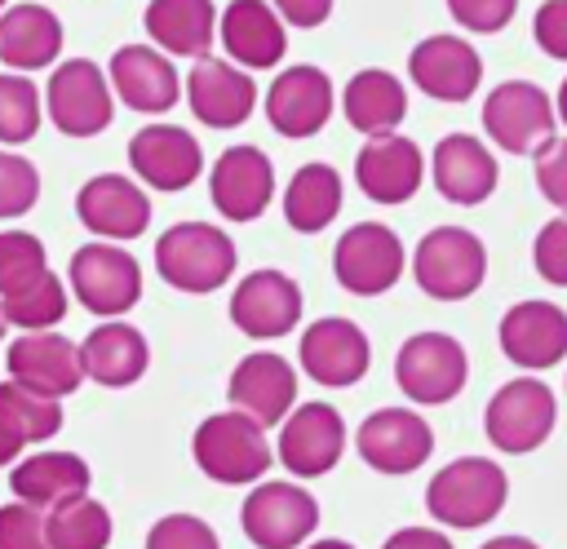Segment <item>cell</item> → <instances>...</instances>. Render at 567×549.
Instances as JSON below:
<instances>
[{
  "mask_svg": "<svg viewBox=\"0 0 567 549\" xmlns=\"http://www.w3.org/2000/svg\"><path fill=\"white\" fill-rule=\"evenodd\" d=\"M190 456L195 465L221 483V487H239V483H257L266 478L270 469V443H266V429L248 416V412H213L195 425V438H190Z\"/></svg>",
  "mask_w": 567,
  "mask_h": 549,
  "instance_id": "cell-1",
  "label": "cell"
},
{
  "mask_svg": "<svg viewBox=\"0 0 567 549\" xmlns=\"http://www.w3.org/2000/svg\"><path fill=\"white\" fill-rule=\"evenodd\" d=\"M155 270L177 292H217L235 270V239L208 221H177L155 244Z\"/></svg>",
  "mask_w": 567,
  "mask_h": 549,
  "instance_id": "cell-2",
  "label": "cell"
},
{
  "mask_svg": "<svg viewBox=\"0 0 567 549\" xmlns=\"http://www.w3.org/2000/svg\"><path fill=\"white\" fill-rule=\"evenodd\" d=\"M505 496H509V478H505V469L496 460H487V456H461V460L443 465L430 478L425 509H430V518L470 531V527L492 522L505 509Z\"/></svg>",
  "mask_w": 567,
  "mask_h": 549,
  "instance_id": "cell-3",
  "label": "cell"
},
{
  "mask_svg": "<svg viewBox=\"0 0 567 549\" xmlns=\"http://www.w3.org/2000/svg\"><path fill=\"white\" fill-rule=\"evenodd\" d=\"M487 274V248L465 226H434L412 252V279L434 301H465Z\"/></svg>",
  "mask_w": 567,
  "mask_h": 549,
  "instance_id": "cell-4",
  "label": "cell"
},
{
  "mask_svg": "<svg viewBox=\"0 0 567 549\" xmlns=\"http://www.w3.org/2000/svg\"><path fill=\"white\" fill-rule=\"evenodd\" d=\"M465 376H470L465 345L447 332H416L394 354V385L425 407L456 398L465 390Z\"/></svg>",
  "mask_w": 567,
  "mask_h": 549,
  "instance_id": "cell-5",
  "label": "cell"
},
{
  "mask_svg": "<svg viewBox=\"0 0 567 549\" xmlns=\"http://www.w3.org/2000/svg\"><path fill=\"white\" fill-rule=\"evenodd\" d=\"M44 111H49L58 133H66V137H97L111 124V115H115L111 80L89 58H66L49 75Z\"/></svg>",
  "mask_w": 567,
  "mask_h": 549,
  "instance_id": "cell-6",
  "label": "cell"
},
{
  "mask_svg": "<svg viewBox=\"0 0 567 549\" xmlns=\"http://www.w3.org/2000/svg\"><path fill=\"white\" fill-rule=\"evenodd\" d=\"M483 128L487 137L509 151V155H532L536 146H545L558 128V115H554V102L540 84L532 80H505L487 93L483 102Z\"/></svg>",
  "mask_w": 567,
  "mask_h": 549,
  "instance_id": "cell-7",
  "label": "cell"
},
{
  "mask_svg": "<svg viewBox=\"0 0 567 549\" xmlns=\"http://www.w3.org/2000/svg\"><path fill=\"white\" fill-rule=\"evenodd\" d=\"M71 292L89 314L115 319L137 305L142 297V266L111 239L84 244L71 257Z\"/></svg>",
  "mask_w": 567,
  "mask_h": 549,
  "instance_id": "cell-8",
  "label": "cell"
},
{
  "mask_svg": "<svg viewBox=\"0 0 567 549\" xmlns=\"http://www.w3.org/2000/svg\"><path fill=\"white\" fill-rule=\"evenodd\" d=\"M554 421H558V403H554L549 385L536 376H518V381L501 385L483 412V429H487L492 447H501L509 456L540 447L554 434Z\"/></svg>",
  "mask_w": 567,
  "mask_h": 549,
  "instance_id": "cell-9",
  "label": "cell"
},
{
  "mask_svg": "<svg viewBox=\"0 0 567 549\" xmlns=\"http://www.w3.org/2000/svg\"><path fill=\"white\" fill-rule=\"evenodd\" d=\"M239 522L257 549H297L319 527V505L297 483H257L244 496Z\"/></svg>",
  "mask_w": 567,
  "mask_h": 549,
  "instance_id": "cell-10",
  "label": "cell"
},
{
  "mask_svg": "<svg viewBox=\"0 0 567 549\" xmlns=\"http://www.w3.org/2000/svg\"><path fill=\"white\" fill-rule=\"evenodd\" d=\"M332 274L354 297H381L403 274V244L381 221H359L337 239Z\"/></svg>",
  "mask_w": 567,
  "mask_h": 549,
  "instance_id": "cell-11",
  "label": "cell"
},
{
  "mask_svg": "<svg viewBox=\"0 0 567 549\" xmlns=\"http://www.w3.org/2000/svg\"><path fill=\"white\" fill-rule=\"evenodd\" d=\"M354 447L363 456V465H372L377 474H412L430 460L434 452V429L425 425L421 412H408V407H381L372 412L359 434H354Z\"/></svg>",
  "mask_w": 567,
  "mask_h": 549,
  "instance_id": "cell-12",
  "label": "cell"
},
{
  "mask_svg": "<svg viewBox=\"0 0 567 549\" xmlns=\"http://www.w3.org/2000/svg\"><path fill=\"white\" fill-rule=\"evenodd\" d=\"M301 319V288L284 270H252L230 292V323L252 341L288 336Z\"/></svg>",
  "mask_w": 567,
  "mask_h": 549,
  "instance_id": "cell-13",
  "label": "cell"
},
{
  "mask_svg": "<svg viewBox=\"0 0 567 549\" xmlns=\"http://www.w3.org/2000/svg\"><path fill=\"white\" fill-rule=\"evenodd\" d=\"M279 425V460L297 478L328 474L346 452V421L328 403H301Z\"/></svg>",
  "mask_w": 567,
  "mask_h": 549,
  "instance_id": "cell-14",
  "label": "cell"
},
{
  "mask_svg": "<svg viewBox=\"0 0 567 549\" xmlns=\"http://www.w3.org/2000/svg\"><path fill=\"white\" fill-rule=\"evenodd\" d=\"M208 195L226 221H257L275 199V164L257 146H230L208 168Z\"/></svg>",
  "mask_w": 567,
  "mask_h": 549,
  "instance_id": "cell-15",
  "label": "cell"
},
{
  "mask_svg": "<svg viewBox=\"0 0 567 549\" xmlns=\"http://www.w3.org/2000/svg\"><path fill=\"white\" fill-rule=\"evenodd\" d=\"M297 354H301V372L315 376L319 385L328 390H341V385H354L368 363H372V345L363 336L359 323L332 314V319H315L301 341H297Z\"/></svg>",
  "mask_w": 567,
  "mask_h": 549,
  "instance_id": "cell-16",
  "label": "cell"
},
{
  "mask_svg": "<svg viewBox=\"0 0 567 549\" xmlns=\"http://www.w3.org/2000/svg\"><path fill=\"white\" fill-rule=\"evenodd\" d=\"M332 115V80L328 71L297 62L279 71L266 89V120L284 137H315Z\"/></svg>",
  "mask_w": 567,
  "mask_h": 549,
  "instance_id": "cell-17",
  "label": "cell"
},
{
  "mask_svg": "<svg viewBox=\"0 0 567 549\" xmlns=\"http://www.w3.org/2000/svg\"><path fill=\"white\" fill-rule=\"evenodd\" d=\"M106 80H111V93L128 111H142V115H164L182 97L177 66L159 49H151V44H124V49H115L111 53V66H106Z\"/></svg>",
  "mask_w": 567,
  "mask_h": 549,
  "instance_id": "cell-18",
  "label": "cell"
},
{
  "mask_svg": "<svg viewBox=\"0 0 567 549\" xmlns=\"http://www.w3.org/2000/svg\"><path fill=\"white\" fill-rule=\"evenodd\" d=\"M186 102L195 111L199 124L208 128H235L252 115L257 106V84L244 66L226 62V58H195L190 75H186Z\"/></svg>",
  "mask_w": 567,
  "mask_h": 549,
  "instance_id": "cell-19",
  "label": "cell"
},
{
  "mask_svg": "<svg viewBox=\"0 0 567 549\" xmlns=\"http://www.w3.org/2000/svg\"><path fill=\"white\" fill-rule=\"evenodd\" d=\"M133 173L155 190H186L204 173V146L190 128L177 124H146L128 142Z\"/></svg>",
  "mask_w": 567,
  "mask_h": 549,
  "instance_id": "cell-20",
  "label": "cell"
},
{
  "mask_svg": "<svg viewBox=\"0 0 567 549\" xmlns=\"http://www.w3.org/2000/svg\"><path fill=\"white\" fill-rule=\"evenodd\" d=\"M421 177H425L421 146L412 137H403V133H377L354 155V182L377 204L412 199L421 190Z\"/></svg>",
  "mask_w": 567,
  "mask_h": 549,
  "instance_id": "cell-21",
  "label": "cell"
},
{
  "mask_svg": "<svg viewBox=\"0 0 567 549\" xmlns=\"http://www.w3.org/2000/svg\"><path fill=\"white\" fill-rule=\"evenodd\" d=\"M226 394H230V407L248 412L261 429H270V425H279V421L292 412V403H297V372H292V363H288L284 354L257 350V354H244V359L235 363Z\"/></svg>",
  "mask_w": 567,
  "mask_h": 549,
  "instance_id": "cell-22",
  "label": "cell"
},
{
  "mask_svg": "<svg viewBox=\"0 0 567 549\" xmlns=\"http://www.w3.org/2000/svg\"><path fill=\"white\" fill-rule=\"evenodd\" d=\"M408 75L439 102H470L483 80V58L461 35H425L408 58Z\"/></svg>",
  "mask_w": 567,
  "mask_h": 549,
  "instance_id": "cell-23",
  "label": "cell"
},
{
  "mask_svg": "<svg viewBox=\"0 0 567 549\" xmlns=\"http://www.w3.org/2000/svg\"><path fill=\"white\" fill-rule=\"evenodd\" d=\"M75 217L93 230L115 239H137L151 226V199L124 173H97L75 190Z\"/></svg>",
  "mask_w": 567,
  "mask_h": 549,
  "instance_id": "cell-24",
  "label": "cell"
},
{
  "mask_svg": "<svg viewBox=\"0 0 567 549\" xmlns=\"http://www.w3.org/2000/svg\"><path fill=\"white\" fill-rule=\"evenodd\" d=\"M9 363V381L35 390V394H49V398H62L71 390H80L84 381V363H80V345L58 336V332H27L9 345L4 354Z\"/></svg>",
  "mask_w": 567,
  "mask_h": 549,
  "instance_id": "cell-25",
  "label": "cell"
},
{
  "mask_svg": "<svg viewBox=\"0 0 567 549\" xmlns=\"http://www.w3.org/2000/svg\"><path fill=\"white\" fill-rule=\"evenodd\" d=\"M501 350L509 363L540 372L567 354V310L554 301H518L501 314Z\"/></svg>",
  "mask_w": 567,
  "mask_h": 549,
  "instance_id": "cell-26",
  "label": "cell"
},
{
  "mask_svg": "<svg viewBox=\"0 0 567 549\" xmlns=\"http://www.w3.org/2000/svg\"><path fill=\"white\" fill-rule=\"evenodd\" d=\"M217 35H221L230 62L244 71H266L288 49L284 18L270 9V0H230L217 18Z\"/></svg>",
  "mask_w": 567,
  "mask_h": 549,
  "instance_id": "cell-27",
  "label": "cell"
},
{
  "mask_svg": "<svg viewBox=\"0 0 567 549\" xmlns=\"http://www.w3.org/2000/svg\"><path fill=\"white\" fill-rule=\"evenodd\" d=\"M430 168H434L439 195L452 199V204H465V208L483 204L496 190V182H501V168H496L492 151L478 137H470V133H447L434 146Z\"/></svg>",
  "mask_w": 567,
  "mask_h": 549,
  "instance_id": "cell-28",
  "label": "cell"
},
{
  "mask_svg": "<svg viewBox=\"0 0 567 549\" xmlns=\"http://www.w3.org/2000/svg\"><path fill=\"white\" fill-rule=\"evenodd\" d=\"M89 483H93L89 460L75 452H35L27 460H13V474H9L13 500H27L35 509H53L71 496H84Z\"/></svg>",
  "mask_w": 567,
  "mask_h": 549,
  "instance_id": "cell-29",
  "label": "cell"
},
{
  "mask_svg": "<svg viewBox=\"0 0 567 549\" xmlns=\"http://www.w3.org/2000/svg\"><path fill=\"white\" fill-rule=\"evenodd\" d=\"M62 53V22L44 4H13L0 9V62L13 71L53 66Z\"/></svg>",
  "mask_w": 567,
  "mask_h": 549,
  "instance_id": "cell-30",
  "label": "cell"
},
{
  "mask_svg": "<svg viewBox=\"0 0 567 549\" xmlns=\"http://www.w3.org/2000/svg\"><path fill=\"white\" fill-rule=\"evenodd\" d=\"M62 429V407L18 381H0V469L18 460L27 443H44Z\"/></svg>",
  "mask_w": 567,
  "mask_h": 549,
  "instance_id": "cell-31",
  "label": "cell"
},
{
  "mask_svg": "<svg viewBox=\"0 0 567 549\" xmlns=\"http://www.w3.org/2000/svg\"><path fill=\"white\" fill-rule=\"evenodd\" d=\"M80 363H84V376H93L97 385L106 390H124L133 385L146 363H151V350H146V336L128 323H102L84 336L80 345Z\"/></svg>",
  "mask_w": 567,
  "mask_h": 549,
  "instance_id": "cell-32",
  "label": "cell"
},
{
  "mask_svg": "<svg viewBox=\"0 0 567 549\" xmlns=\"http://www.w3.org/2000/svg\"><path fill=\"white\" fill-rule=\"evenodd\" d=\"M341 111L350 120V128L377 137V133H394L408 115V93H403V80L394 71H381V66H368V71H354L346 93H341Z\"/></svg>",
  "mask_w": 567,
  "mask_h": 549,
  "instance_id": "cell-33",
  "label": "cell"
},
{
  "mask_svg": "<svg viewBox=\"0 0 567 549\" xmlns=\"http://www.w3.org/2000/svg\"><path fill=\"white\" fill-rule=\"evenodd\" d=\"M142 22H146V35L177 58H204L217 35L213 0H151Z\"/></svg>",
  "mask_w": 567,
  "mask_h": 549,
  "instance_id": "cell-34",
  "label": "cell"
},
{
  "mask_svg": "<svg viewBox=\"0 0 567 549\" xmlns=\"http://www.w3.org/2000/svg\"><path fill=\"white\" fill-rule=\"evenodd\" d=\"M341 213V177L332 164H301L284 190V217L297 235H319Z\"/></svg>",
  "mask_w": 567,
  "mask_h": 549,
  "instance_id": "cell-35",
  "label": "cell"
},
{
  "mask_svg": "<svg viewBox=\"0 0 567 549\" xmlns=\"http://www.w3.org/2000/svg\"><path fill=\"white\" fill-rule=\"evenodd\" d=\"M44 536L49 549H106L111 545V514L102 500L71 496L53 509H44Z\"/></svg>",
  "mask_w": 567,
  "mask_h": 549,
  "instance_id": "cell-36",
  "label": "cell"
},
{
  "mask_svg": "<svg viewBox=\"0 0 567 549\" xmlns=\"http://www.w3.org/2000/svg\"><path fill=\"white\" fill-rule=\"evenodd\" d=\"M0 314H4V323H13V328L44 332V328H53V323L66 319V288L58 283V274L44 270V274L31 279L27 288L0 297Z\"/></svg>",
  "mask_w": 567,
  "mask_h": 549,
  "instance_id": "cell-37",
  "label": "cell"
},
{
  "mask_svg": "<svg viewBox=\"0 0 567 549\" xmlns=\"http://www.w3.org/2000/svg\"><path fill=\"white\" fill-rule=\"evenodd\" d=\"M35 128H40V89L18 71L0 75V142L4 146L31 142Z\"/></svg>",
  "mask_w": 567,
  "mask_h": 549,
  "instance_id": "cell-38",
  "label": "cell"
},
{
  "mask_svg": "<svg viewBox=\"0 0 567 549\" xmlns=\"http://www.w3.org/2000/svg\"><path fill=\"white\" fill-rule=\"evenodd\" d=\"M44 270H49V261H44V244L35 235H27V230H0V297L27 288Z\"/></svg>",
  "mask_w": 567,
  "mask_h": 549,
  "instance_id": "cell-39",
  "label": "cell"
},
{
  "mask_svg": "<svg viewBox=\"0 0 567 549\" xmlns=\"http://www.w3.org/2000/svg\"><path fill=\"white\" fill-rule=\"evenodd\" d=\"M40 199V173L31 159L0 151V221L22 217L31 204Z\"/></svg>",
  "mask_w": 567,
  "mask_h": 549,
  "instance_id": "cell-40",
  "label": "cell"
},
{
  "mask_svg": "<svg viewBox=\"0 0 567 549\" xmlns=\"http://www.w3.org/2000/svg\"><path fill=\"white\" fill-rule=\"evenodd\" d=\"M146 549H221L217 531L195 514H168L151 527Z\"/></svg>",
  "mask_w": 567,
  "mask_h": 549,
  "instance_id": "cell-41",
  "label": "cell"
},
{
  "mask_svg": "<svg viewBox=\"0 0 567 549\" xmlns=\"http://www.w3.org/2000/svg\"><path fill=\"white\" fill-rule=\"evenodd\" d=\"M0 549H49L44 509H35L27 500L0 505Z\"/></svg>",
  "mask_w": 567,
  "mask_h": 549,
  "instance_id": "cell-42",
  "label": "cell"
},
{
  "mask_svg": "<svg viewBox=\"0 0 567 549\" xmlns=\"http://www.w3.org/2000/svg\"><path fill=\"white\" fill-rule=\"evenodd\" d=\"M532 261H536V274L545 283H558L567 288V213L545 221L536 230V244H532Z\"/></svg>",
  "mask_w": 567,
  "mask_h": 549,
  "instance_id": "cell-43",
  "label": "cell"
},
{
  "mask_svg": "<svg viewBox=\"0 0 567 549\" xmlns=\"http://www.w3.org/2000/svg\"><path fill=\"white\" fill-rule=\"evenodd\" d=\"M532 155H536V186H540V195L554 208L567 213V137H549Z\"/></svg>",
  "mask_w": 567,
  "mask_h": 549,
  "instance_id": "cell-44",
  "label": "cell"
},
{
  "mask_svg": "<svg viewBox=\"0 0 567 549\" xmlns=\"http://www.w3.org/2000/svg\"><path fill=\"white\" fill-rule=\"evenodd\" d=\"M514 9H518V0H447V13L465 31H478V35H496L501 27H509Z\"/></svg>",
  "mask_w": 567,
  "mask_h": 549,
  "instance_id": "cell-45",
  "label": "cell"
},
{
  "mask_svg": "<svg viewBox=\"0 0 567 549\" xmlns=\"http://www.w3.org/2000/svg\"><path fill=\"white\" fill-rule=\"evenodd\" d=\"M532 35L540 44V53L567 62V0H545L536 9V22H532Z\"/></svg>",
  "mask_w": 567,
  "mask_h": 549,
  "instance_id": "cell-46",
  "label": "cell"
},
{
  "mask_svg": "<svg viewBox=\"0 0 567 549\" xmlns=\"http://www.w3.org/2000/svg\"><path fill=\"white\" fill-rule=\"evenodd\" d=\"M270 9L288 22V27H301V31H310V27H319V22H328V13H332V0H270Z\"/></svg>",
  "mask_w": 567,
  "mask_h": 549,
  "instance_id": "cell-47",
  "label": "cell"
},
{
  "mask_svg": "<svg viewBox=\"0 0 567 549\" xmlns=\"http://www.w3.org/2000/svg\"><path fill=\"white\" fill-rule=\"evenodd\" d=\"M381 549H452V540L443 531H434V527H403Z\"/></svg>",
  "mask_w": 567,
  "mask_h": 549,
  "instance_id": "cell-48",
  "label": "cell"
},
{
  "mask_svg": "<svg viewBox=\"0 0 567 549\" xmlns=\"http://www.w3.org/2000/svg\"><path fill=\"white\" fill-rule=\"evenodd\" d=\"M483 549H540V545L527 540V536H492Z\"/></svg>",
  "mask_w": 567,
  "mask_h": 549,
  "instance_id": "cell-49",
  "label": "cell"
},
{
  "mask_svg": "<svg viewBox=\"0 0 567 549\" xmlns=\"http://www.w3.org/2000/svg\"><path fill=\"white\" fill-rule=\"evenodd\" d=\"M554 115H558V120L567 124V80L558 84V102H554Z\"/></svg>",
  "mask_w": 567,
  "mask_h": 549,
  "instance_id": "cell-50",
  "label": "cell"
},
{
  "mask_svg": "<svg viewBox=\"0 0 567 549\" xmlns=\"http://www.w3.org/2000/svg\"><path fill=\"white\" fill-rule=\"evenodd\" d=\"M310 549H354V545H350V540H337V536H332V540H315Z\"/></svg>",
  "mask_w": 567,
  "mask_h": 549,
  "instance_id": "cell-51",
  "label": "cell"
},
{
  "mask_svg": "<svg viewBox=\"0 0 567 549\" xmlns=\"http://www.w3.org/2000/svg\"><path fill=\"white\" fill-rule=\"evenodd\" d=\"M0 336H4V314H0Z\"/></svg>",
  "mask_w": 567,
  "mask_h": 549,
  "instance_id": "cell-52",
  "label": "cell"
},
{
  "mask_svg": "<svg viewBox=\"0 0 567 549\" xmlns=\"http://www.w3.org/2000/svg\"><path fill=\"white\" fill-rule=\"evenodd\" d=\"M0 9H4V0H0Z\"/></svg>",
  "mask_w": 567,
  "mask_h": 549,
  "instance_id": "cell-53",
  "label": "cell"
}]
</instances>
